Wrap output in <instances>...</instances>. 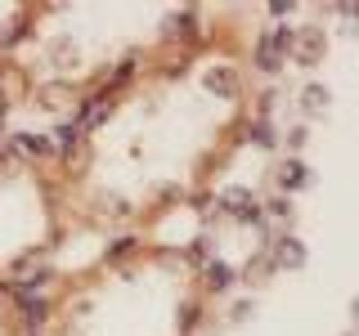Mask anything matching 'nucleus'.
<instances>
[{
    "instance_id": "f257e3e1",
    "label": "nucleus",
    "mask_w": 359,
    "mask_h": 336,
    "mask_svg": "<svg viewBox=\"0 0 359 336\" xmlns=\"http://www.w3.org/2000/svg\"><path fill=\"white\" fill-rule=\"evenodd\" d=\"M256 59L233 27L135 67L54 153L72 233L140 238L216 188L252 134Z\"/></svg>"
},
{
    "instance_id": "f03ea898",
    "label": "nucleus",
    "mask_w": 359,
    "mask_h": 336,
    "mask_svg": "<svg viewBox=\"0 0 359 336\" xmlns=\"http://www.w3.org/2000/svg\"><path fill=\"white\" fill-rule=\"evenodd\" d=\"M207 9L198 5H45L32 0V14L5 72L14 99L22 104H67V99L104 94L135 67L184 50L207 36Z\"/></svg>"
},
{
    "instance_id": "7ed1b4c3",
    "label": "nucleus",
    "mask_w": 359,
    "mask_h": 336,
    "mask_svg": "<svg viewBox=\"0 0 359 336\" xmlns=\"http://www.w3.org/2000/svg\"><path fill=\"white\" fill-rule=\"evenodd\" d=\"M220 287L198 246L121 238L50 291L41 336H202Z\"/></svg>"
},
{
    "instance_id": "20e7f679",
    "label": "nucleus",
    "mask_w": 359,
    "mask_h": 336,
    "mask_svg": "<svg viewBox=\"0 0 359 336\" xmlns=\"http://www.w3.org/2000/svg\"><path fill=\"white\" fill-rule=\"evenodd\" d=\"M67 242L54 157L0 148V283L36 269Z\"/></svg>"
},
{
    "instance_id": "39448f33",
    "label": "nucleus",
    "mask_w": 359,
    "mask_h": 336,
    "mask_svg": "<svg viewBox=\"0 0 359 336\" xmlns=\"http://www.w3.org/2000/svg\"><path fill=\"white\" fill-rule=\"evenodd\" d=\"M0 336H32V314L9 283H0Z\"/></svg>"
},
{
    "instance_id": "423d86ee",
    "label": "nucleus",
    "mask_w": 359,
    "mask_h": 336,
    "mask_svg": "<svg viewBox=\"0 0 359 336\" xmlns=\"http://www.w3.org/2000/svg\"><path fill=\"white\" fill-rule=\"evenodd\" d=\"M27 14H32V0H0V63H5V54L14 50V41L22 36Z\"/></svg>"
},
{
    "instance_id": "0eeeda50",
    "label": "nucleus",
    "mask_w": 359,
    "mask_h": 336,
    "mask_svg": "<svg viewBox=\"0 0 359 336\" xmlns=\"http://www.w3.org/2000/svg\"><path fill=\"white\" fill-rule=\"evenodd\" d=\"M5 99H14V90H9V81H5V72H0V108H5Z\"/></svg>"
}]
</instances>
